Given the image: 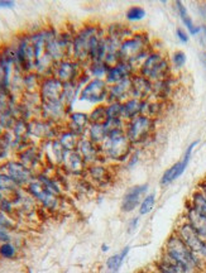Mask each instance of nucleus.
I'll use <instances>...</instances> for the list:
<instances>
[{"instance_id": "obj_1", "label": "nucleus", "mask_w": 206, "mask_h": 273, "mask_svg": "<svg viewBox=\"0 0 206 273\" xmlns=\"http://www.w3.org/2000/svg\"><path fill=\"white\" fill-rule=\"evenodd\" d=\"M163 254L168 257L182 273H196L204 267V262L187 248L186 244L174 232L166 240Z\"/></svg>"}, {"instance_id": "obj_2", "label": "nucleus", "mask_w": 206, "mask_h": 273, "mask_svg": "<svg viewBox=\"0 0 206 273\" xmlns=\"http://www.w3.org/2000/svg\"><path fill=\"white\" fill-rule=\"evenodd\" d=\"M100 151L104 161L111 163H125L134 151V147L128 139L123 128H113L108 132L103 143L100 144Z\"/></svg>"}, {"instance_id": "obj_3", "label": "nucleus", "mask_w": 206, "mask_h": 273, "mask_svg": "<svg viewBox=\"0 0 206 273\" xmlns=\"http://www.w3.org/2000/svg\"><path fill=\"white\" fill-rule=\"evenodd\" d=\"M152 51L150 36L144 32L134 33L132 37L122 42L119 48V60L132 65L135 68V64H142L143 60Z\"/></svg>"}, {"instance_id": "obj_4", "label": "nucleus", "mask_w": 206, "mask_h": 273, "mask_svg": "<svg viewBox=\"0 0 206 273\" xmlns=\"http://www.w3.org/2000/svg\"><path fill=\"white\" fill-rule=\"evenodd\" d=\"M138 75L143 76L152 84L171 77V64L160 51H152L137 68Z\"/></svg>"}, {"instance_id": "obj_5", "label": "nucleus", "mask_w": 206, "mask_h": 273, "mask_svg": "<svg viewBox=\"0 0 206 273\" xmlns=\"http://www.w3.org/2000/svg\"><path fill=\"white\" fill-rule=\"evenodd\" d=\"M103 33H105V31L98 24H89L81 28L74 37V42H72L71 52L74 54L75 61L79 64H83V62L89 64L91 46L94 41Z\"/></svg>"}, {"instance_id": "obj_6", "label": "nucleus", "mask_w": 206, "mask_h": 273, "mask_svg": "<svg viewBox=\"0 0 206 273\" xmlns=\"http://www.w3.org/2000/svg\"><path fill=\"white\" fill-rule=\"evenodd\" d=\"M155 128L156 119L147 117V115H139L124 124L125 134L134 148L147 143L152 138Z\"/></svg>"}, {"instance_id": "obj_7", "label": "nucleus", "mask_w": 206, "mask_h": 273, "mask_svg": "<svg viewBox=\"0 0 206 273\" xmlns=\"http://www.w3.org/2000/svg\"><path fill=\"white\" fill-rule=\"evenodd\" d=\"M31 195L35 196L41 204L48 209H54L58 206V188L52 181L44 177H40L38 180H33L28 185Z\"/></svg>"}, {"instance_id": "obj_8", "label": "nucleus", "mask_w": 206, "mask_h": 273, "mask_svg": "<svg viewBox=\"0 0 206 273\" xmlns=\"http://www.w3.org/2000/svg\"><path fill=\"white\" fill-rule=\"evenodd\" d=\"M174 233L182 239V241L186 244L187 248H189L197 258H200L204 263H206V240L200 237V235L192 229L191 225H190L184 217H182L181 222L177 223Z\"/></svg>"}, {"instance_id": "obj_9", "label": "nucleus", "mask_w": 206, "mask_h": 273, "mask_svg": "<svg viewBox=\"0 0 206 273\" xmlns=\"http://www.w3.org/2000/svg\"><path fill=\"white\" fill-rule=\"evenodd\" d=\"M109 85L104 78H93L80 91L79 100L101 105L108 100Z\"/></svg>"}, {"instance_id": "obj_10", "label": "nucleus", "mask_w": 206, "mask_h": 273, "mask_svg": "<svg viewBox=\"0 0 206 273\" xmlns=\"http://www.w3.org/2000/svg\"><path fill=\"white\" fill-rule=\"evenodd\" d=\"M197 144H199V141L192 142V143L190 144L189 147H187L186 151H185L182 158L180 159L179 162H176L173 166H171L168 170L165 171V173H163L162 177H161V181H160L161 186L171 185L172 182H174L177 178H180L182 175H184V172L186 171L187 166H189L190 161H191L192 152H194L195 147H196Z\"/></svg>"}, {"instance_id": "obj_11", "label": "nucleus", "mask_w": 206, "mask_h": 273, "mask_svg": "<svg viewBox=\"0 0 206 273\" xmlns=\"http://www.w3.org/2000/svg\"><path fill=\"white\" fill-rule=\"evenodd\" d=\"M53 71V77L61 81L62 84H76L79 80L80 73V64L77 61H71V60H62V61L56 62L52 67Z\"/></svg>"}, {"instance_id": "obj_12", "label": "nucleus", "mask_w": 206, "mask_h": 273, "mask_svg": "<svg viewBox=\"0 0 206 273\" xmlns=\"http://www.w3.org/2000/svg\"><path fill=\"white\" fill-rule=\"evenodd\" d=\"M148 183H142V185H134L132 187L128 188L125 191L123 199H122L121 210L124 214H129V212L134 211L138 206H139L144 196L147 195L148 191Z\"/></svg>"}, {"instance_id": "obj_13", "label": "nucleus", "mask_w": 206, "mask_h": 273, "mask_svg": "<svg viewBox=\"0 0 206 273\" xmlns=\"http://www.w3.org/2000/svg\"><path fill=\"white\" fill-rule=\"evenodd\" d=\"M65 84L54 77H48L42 83L40 89V96L42 104H49V102L62 101L64 95Z\"/></svg>"}, {"instance_id": "obj_14", "label": "nucleus", "mask_w": 206, "mask_h": 273, "mask_svg": "<svg viewBox=\"0 0 206 273\" xmlns=\"http://www.w3.org/2000/svg\"><path fill=\"white\" fill-rule=\"evenodd\" d=\"M77 152H79L80 156L82 157V159L87 166L105 162L103 158V154H101L100 147L93 143L89 138H81L79 147H77Z\"/></svg>"}, {"instance_id": "obj_15", "label": "nucleus", "mask_w": 206, "mask_h": 273, "mask_svg": "<svg viewBox=\"0 0 206 273\" xmlns=\"http://www.w3.org/2000/svg\"><path fill=\"white\" fill-rule=\"evenodd\" d=\"M5 172L10 178L15 181L18 186L20 185H30L33 181V175L31 172L30 167L23 165L22 162L10 161L7 162L4 166Z\"/></svg>"}, {"instance_id": "obj_16", "label": "nucleus", "mask_w": 206, "mask_h": 273, "mask_svg": "<svg viewBox=\"0 0 206 273\" xmlns=\"http://www.w3.org/2000/svg\"><path fill=\"white\" fill-rule=\"evenodd\" d=\"M91 178V182L95 183L99 187H109L114 181V173L106 165L96 163L93 166H87V171Z\"/></svg>"}, {"instance_id": "obj_17", "label": "nucleus", "mask_w": 206, "mask_h": 273, "mask_svg": "<svg viewBox=\"0 0 206 273\" xmlns=\"http://www.w3.org/2000/svg\"><path fill=\"white\" fill-rule=\"evenodd\" d=\"M135 73V68L132 66V65L127 64V62H118L114 66L109 67L108 72H106V76L104 80L106 81L109 86L115 85V84L122 83L123 80H127V78L132 77Z\"/></svg>"}, {"instance_id": "obj_18", "label": "nucleus", "mask_w": 206, "mask_h": 273, "mask_svg": "<svg viewBox=\"0 0 206 273\" xmlns=\"http://www.w3.org/2000/svg\"><path fill=\"white\" fill-rule=\"evenodd\" d=\"M153 96V84L143 76L134 73L132 76V98L150 100Z\"/></svg>"}, {"instance_id": "obj_19", "label": "nucleus", "mask_w": 206, "mask_h": 273, "mask_svg": "<svg viewBox=\"0 0 206 273\" xmlns=\"http://www.w3.org/2000/svg\"><path fill=\"white\" fill-rule=\"evenodd\" d=\"M130 98H132V77L115 84V85L109 86L106 104L108 102H122L123 104L124 101H127Z\"/></svg>"}, {"instance_id": "obj_20", "label": "nucleus", "mask_w": 206, "mask_h": 273, "mask_svg": "<svg viewBox=\"0 0 206 273\" xmlns=\"http://www.w3.org/2000/svg\"><path fill=\"white\" fill-rule=\"evenodd\" d=\"M185 220L192 227V229L197 233L202 239L206 240V217L200 215L189 203L185 207V212L182 215Z\"/></svg>"}, {"instance_id": "obj_21", "label": "nucleus", "mask_w": 206, "mask_h": 273, "mask_svg": "<svg viewBox=\"0 0 206 273\" xmlns=\"http://www.w3.org/2000/svg\"><path fill=\"white\" fill-rule=\"evenodd\" d=\"M90 125L89 114L82 112H75L70 114L69 117V130L75 134L82 137L87 132V128Z\"/></svg>"}, {"instance_id": "obj_22", "label": "nucleus", "mask_w": 206, "mask_h": 273, "mask_svg": "<svg viewBox=\"0 0 206 273\" xmlns=\"http://www.w3.org/2000/svg\"><path fill=\"white\" fill-rule=\"evenodd\" d=\"M144 101L145 100H139V99L130 98L128 99L127 101L123 102V120L125 123L143 114Z\"/></svg>"}, {"instance_id": "obj_23", "label": "nucleus", "mask_w": 206, "mask_h": 273, "mask_svg": "<svg viewBox=\"0 0 206 273\" xmlns=\"http://www.w3.org/2000/svg\"><path fill=\"white\" fill-rule=\"evenodd\" d=\"M65 163H66L69 172L74 173V175H82L85 171H87V165L85 163V161L77 151L69 152L66 159H65Z\"/></svg>"}, {"instance_id": "obj_24", "label": "nucleus", "mask_w": 206, "mask_h": 273, "mask_svg": "<svg viewBox=\"0 0 206 273\" xmlns=\"http://www.w3.org/2000/svg\"><path fill=\"white\" fill-rule=\"evenodd\" d=\"M130 252V248L129 247H124L123 249H122L119 253L116 254H113L111 257H109L108 259H106V268H108V271L110 273H116L121 269V267L123 266L125 258L128 257V254H129Z\"/></svg>"}, {"instance_id": "obj_25", "label": "nucleus", "mask_w": 206, "mask_h": 273, "mask_svg": "<svg viewBox=\"0 0 206 273\" xmlns=\"http://www.w3.org/2000/svg\"><path fill=\"white\" fill-rule=\"evenodd\" d=\"M176 9L177 13H179L180 18H181V20L184 22L185 27L189 30V32L192 34V36H196V34L200 33V25H196L194 22H192L191 17H190L189 12H187L186 7H185L184 4H182L181 2H176Z\"/></svg>"}, {"instance_id": "obj_26", "label": "nucleus", "mask_w": 206, "mask_h": 273, "mask_svg": "<svg viewBox=\"0 0 206 273\" xmlns=\"http://www.w3.org/2000/svg\"><path fill=\"white\" fill-rule=\"evenodd\" d=\"M109 128L108 125H99V124H90L87 128V138L96 146H100L104 142L105 137L108 135Z\"/></svg>"}, {"instance_id": "obj_27", "label": "nucleus", "mask_w": 206, "mask_h": 273, "mask_svg": "<svg viewBox=\"0 0 206 273\" xmlns=\"http://www.w3.org/2000/svg\"><path fill=\"white\" fill-rule=\"evenodd\" d=\"M89 120L90 124H99V125H106L108 124V112H106V104L98 105L91 110L89 114Z\"/></svg>"}, {"instance_id": "obj_28", "label": "nucleus", "mask_w": 206, "mask_h": 273, "mask_svg": "<svg viewBox=\"0 0 206 273\" xmlns=\"http://www.w3.org/2000/svg\"><path fill=\"white\" fill-rule=\"evenodd\" d=\"M133 34H134V32H133L129 27H125L124 24H111L109 25V28L106 30V36L118 39V41L121 42L132 37Z\"/></svg>"}, {"instance_id": "obj_29", "label": "nucleus", "mask_w": 206, "mask_h": 273, "mask_svg": "<svg viewBox=\"0 0 206 273\" xmlns=\"http://www.w3.org/2000/svg\"><path fill=\"white\" fill-rule=\"evenodd\" d=\"M58 141H60V143L64 146V148L66 149V151L74 152V151H77V147H79L80 141H81V137L70 132V130H67V132L62 133Z\"/></svg>"}, {"instance_id": "obj_30", "label": "nucleus", "mask_w": 206, "mask_h": 273, "mask_svg": "<svg viewBox=\"0 0 206 273\" xmlns=\"http://www.w3.org/2000/svg\"><path fill=\"white\" fill-rule=\"evenodd\" d=\"M155 271L157 273H182L181 269L163 253L161 258L155 263Z\"/></svg>"}, {"instance_id": "obj_31", "label": "nucleus", "mask_w": 206, "mask_h": 273, "mask_svg": "<svg viewBox=\"0 0 206 273\" xmlns=\"http://www.w3.org/2000/svg\"><path fill=\"white\" fill-rule=\"evenodd\" d=\"M28 132L37 137H41V138H47L51 129H49V124L47 122H37L36 120V123H31L28 125Z\"/></svg>"}, {"instance_id": "obj_32", "label": "nucleus", "mask_w": 206, "mask_h": 273, "mask_svg": "<svg viewBox=\"0 0 206 273\" xmlns=\"http://www.w3.org/2000/svg\"><path fill=\"white\" fill-rule=\"evenodd\" d=\"M156 205V194H148V195L144 196V199L142 200V203L139 205V209H138V212H139V216H144V215L150 214L153 210Z\"/></svg>"}, {"instance_id": "obj_33", "label": "nucleus", "mask_w": 206, "mask_h": 273, "mask_svg": "<svg viewBox=\"0 0 206 273\" xmlns=\"http://www.w3.org/2000/svg\"><path fill=\"white\" fill-rule=\"evenodd\" d=\"M144 17H145V10L143 9L142 7H138V5L130 7L129 9L127 10V13H125V18H127L128 22L130 23L140 22V20L144 19Z\"/></svg>"}, {"instance_id": "obj_34", "label": "nucleus", "mask_w": 206, "mask_h": 273, "mask_svg": "<svg viewBox=\"0 0 206 273\" xmlns=\"http://www.w3.org/2000/svg\"><path fill=\"white\" fill-rule=\"evenodd\" d=\"M89 70H90L94 78H105L109 66H106L105 62H91V64H89Z\"/></svg>"}, {"instance_id": "obj_35", "label": "nucleus", "mask_w": 206, "mask_h": 273, "mask_svg": "<svg viewBox=\"0 0 206 273\" xmlns=\"http://www.w3.org/2000/svg\"><path fill=\"white\" fill-rule=\"evenodd\" d=\"M18 185L8 175H0V193H14Z\"/></svg>"}, {"instance_id": "obj_36", "label": "nucleus", "mask_w": 206, "mask_h": 273, "mask_svg": "<svg viewBox=\"0 0 206 273\" xmlns=\"http://www.w3.org/2000/svg\"><path fill=\"white\" fill-rule=\"evenodd\" d=\"M187 57L186 53L184 51H176L173 54H172L171 62L176 68H182L186 65Z\"/></svg>"}, {"instance_id": "obj_37", "label": "nucleus", "mask_w": 206, "mask_h": 273, "mask_svg": "<svg viewBox=\"0 0 206 273\" xmlns=\"http://www.w3.org/2000/svg\"><path fill=\"white\" fill-rule=\"evenodd\" d=\"M0 256L4 257V258H13L15 256V248L10 241L8 243H3L0 245Z\"/></svg>"}, {"instance_id": "obj_38", "label": "nucleus", "mask_w": 206, "mask_h": 273, "mask_svg": "<svg viewBox=\"0 0 206 273\" xmlns=\"http://www.w3.org/2000/svg\"><path fill=\"white\" fill-rule=\"evenodd\" d=\"M138 161H139V153H138V151H133L127 161V167L128 169H133L135 165H138Z\"/></svg>"}, {"instance_id": "obj_39", "label": "nucleus", "mask_w": 206, "mask_h": 273, "mask_svg": "<svg viewBox=\"0 0 206 273\" xmlns=\"http://www.w3.org/2000/svg\"><path fill=\"white\" fill-rule=\"evenodd\" d=\"M138 225H139V216L132 217V219H130L129 222H128V227H127L128 233L135 232V229L138 228Z\"/></svg>"}, {"instance_id": "obj_40", "label": "nucleus", "mask_w": 206, "mask_h": 273, "mask_svg": "<svg viewBox=\"0 0 206 273\" xmlns=\"http://www.w3.org/2000/svg\"><path fill=\"white\" fill-rule=\"evenodd\" d=\"M176 36L177 38H179V41L182 42V43H187V42H189V34H187L186 31L182 30V28H177Z\"/></svg>"}, {"instance_id": "obj_41", "label": "nucleus", "mask_w": 206, "mask_h": 273, "mask_svg": "<svg viewBox=\"0 0 206 273\" xmlns=\"http://www.w3.org/2000/svg\"><path fill=\"white\" fill-rule=\"evenodd\" d=\"M199 38H200V43H201V46L206 49V24L200 25Z\"/></svg>"}, {"instance_id": "obj_42", "label": "nucleus", "mask_w": 206, "mask_h": 273, "mask_svg": "<svg viewBox=\"0 0 206 273\" xmlns=\"http://www.w3.org/2000/svg\"><path fill=\"white\" fill-rule=\"evenodd\" d=\"M9 234H8V232L5 229H3V228H0V243H8L9 241Z\"/></svg>"}, {"instance_id": "obj_43", "label": "nucleus", "mask_w": 206, "mask_h": 273, "mask_svg": "<svg viewBox=\"0 0 206 273\" xmlns=\"http://www.w3.org/2000/svg\"><path fill=\"white\" fill-rule=\"evenodd\" d=\"M197 12H199L200 17L206 19V3H200V4H197Z\"/></svg>"}, {"instance_id": "obj_44", "label": "nucleus", "mask_w": 206, "mask_h": 273, "mask_svg": "<svg viewBox=\"0 0 206 273\" xmlns=\"http://www.w3.org/2000/svg\"><path fill=\"white\" fill-rule=\"evenodd\" d=\"M197 190L201 191V194L205 196V199H206V177L204 178V180L200 181L199 185H197Z\"/></svg>"}, {"instance_id": "obj_45", "label": "nucleus", "mask_w": 206, "mask_h": 273, "mask_svg": "<svg viewBox=\"0 0 206 273\" xmlns=\"http://www.w3.org/2000/svg\"><path fill=\"white\" fill-rule=\"evenodd\" d=\"M14 7V2L10 0H0V8H13Z\"/></svg>"}, {"instance_id": "obj_46", "label": "nucleus", "mask_w": 206, "mask_h": 273, "mask_svg": "<svg viewBox=\"0 0 206 273\" xmlns=\"http://www.w3.org/2000/svg\"><path fill=\"white\" fill-rule=\"evenodd\" d=\"M200 61H201L202 66H204L206 71V52H201V53H200Z\"/></svg>"}, {"instance_id": "obj_47", "label": "nucleus", "mask_w": 206, "mask_h": 273, "mask_svg": "<svg viewBox=\"0 0 206 273\" xmlns=\"http://www.w3.org/2000/svg\"><path fill=\"white\" fill-rule=\"evenodd\" d=\"M101 252L103 253H106V252H109V245L106 243H103L101 244Z\"/></svg>"}, {"instance_id": "obj_48", "label": "nucleus", "mask_w": 206, "mask_h": 273, "mask_svg": "<svg viewBox=\"0 0 206 273\" xmlns=\"http://www.w3.org/2000/svg\"><path fill=\"white\" fill-rule=\"evenodd\" d=\"M135 273H145V271H139V272H135Z\"/></svg>"}]
</instances>
